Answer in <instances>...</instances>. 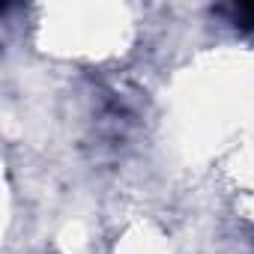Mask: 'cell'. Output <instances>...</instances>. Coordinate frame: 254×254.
<instances>
[{
    "label": "cell",
    "instance_id": "1",
    "mask_svg": "<svg viewBox=\"0 0 254 254\" xmlns=\"http://www.w3.org/2000/svg\"><path fill=\"white\" fill-rule=\"evenodd\" d=\"M221 12L236 30H254V3H230Z\"/></svg>",
    "mask_w": 254,
    "mask_h": 254
}]
</instances>
